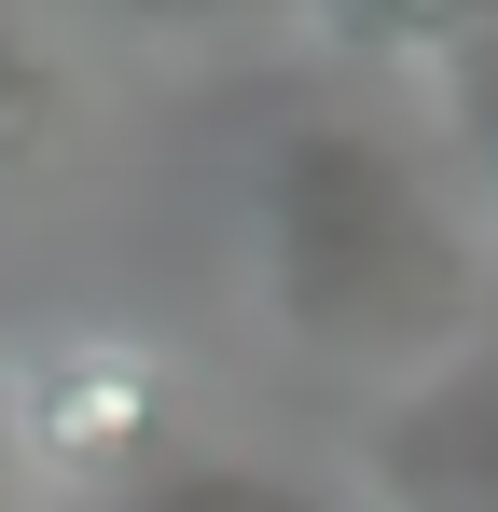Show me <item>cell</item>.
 <instances>
[{"label":"cell","mask_w":498,"mask_h":512,"mask_svg":"<svg viewBox=\"0 0 498 512\" xmlns=\"http://www.w3.org/2000/svg\"><path fill=\"white\" fill-rule=\"evenodd\" d=\"M0 429H14V457L56 471V485H125L166 443V374L139 346H111V333H56V346H28V360L0 374Z\"/></svg>","instance_id":"obj_1"}]
</instances>
